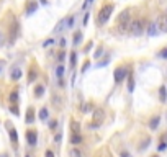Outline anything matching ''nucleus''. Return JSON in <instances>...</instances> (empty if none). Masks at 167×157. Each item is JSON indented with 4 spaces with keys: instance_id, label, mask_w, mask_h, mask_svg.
<instances>
[{
    "instance_id": "2f4dec72",
    "label": "nucleus",
    "mask_w": 167,
    "mask_h": 157,
    "mask_svg": "<svg viewBox=\"0 0 167 157\" xmlns=\"http://www.w3.org/2000/svg\"><path fill=\"white\" fill-rule=\"evenodd\" d=\"M120 156H121V157H133L130 152H126V151H121V152H120Z\"/></svg>"
},
{
    "instance_id": "7c9ffc66",
    "label": "nucleus",
    "mask_w": 167,
    "mask_h": 157,
    "mask_svg": "<svg viewBox=\"0 0 167 157\" xmlns=\"http://www.w3.org/2000/svg\"><path fill=\"white\" fill-rule=\"evenodd\" d=\"M159 56H161V57H164V59H166V57H167V48H164V49L161 51V53H159Z\"/></svg>"
},
{
    "instance_id": "f8f14e48",
    "label": "nucleus",
    "mask_w": 167,
    "mask_h": 157,
    "mask_svg": "<svg viewBox=\"0 0 167 157\" xmlns=\"http://www.w3.org/2000/svg\"><path fill=\"white\" fill-rule=\"evenodd\" d=\"M71 131L72 134H80V124L75 120H71Z\"/></svg>"
},
{
    "instance_id": "c85d7f7f",
    "label": "nucleus",
    "mask_w": 167,
    "mask_h": 157,
    "mask_svg": "<svg viewBox=\"0 0 167 157\" xmlns=\"http://www.w3.org/2000/svg\"><path fill=\"white\" fill-rule=\"evenodd\" d=\"M84 111H88V110H93V105L92 103H85V107L82 108Z\"/></svg>"
},
{
    "instance_id": "2eb2a0df",
    "label": "nucleus",
    "mask_w": 167,
    "mask_h": 157,
    "mask_svg": "<svg viewBox=\"0 0 167 157\" xmlns=\"http://www.w3.org/2000/svg\"><path fill=\"white\" fill-rule=\"evenodd\" d=\"M159 121H161V118H159V116H152V118H151V121H149V128L151 129H156L159 126Z\"/></svg>"
},
{
    "instance_id": "c756f323",
    "label": "nucleus",
    "mask_w": 167,
    "mask_h": 157,
    "mask_svg": "<svg viewBox=\"0 0 167 157\" xmlns=\"http://www.w3.org/2000/svg\"><path fill=\"white\" fill-rule=\"evenodd\" d=\"M108 62H110V57H107V59H105V61H102V62H100V64H98V66H97V67H103V66H107Z\"/></svg>"
},
{
    "instance_id": "4468645a",
    "label": "nucleus",
    "mask_w": 167,
    "mask_h": 157,
    "mask_svg": "<svg viewBox=\"0 0 167 157\" xmlns=\"http://www.w3.org/2000/svg\"><path fill=\"white\" fill-rule=\"evenodd\" d=\"M36 77H38L36 69H34V67H31V69H29V72H28V82H34V80H36Z\"/></svg>"
},
{
    "instance_id": "9b49d317",
    "label": "nucleus",
    "mask_w": 167,
    "mask_h": 157,
    "mask_svg": "<svg viewBox=\"0 0 167 157\" xmlns=\"http://www.w3.org/2000/svg\"><path fill=\"white\" fill-rule=\"evenodd\" d=\"M147 34H149V36H157L159 34V28H157L156 23H151V25L147 26Z\"/></svg>"
},
{
    "instance_id": "aec40b11",
    "label": "nucleus",
    "mask_w": 167,
    "mask_h": 157,
    "mask_svg": "<svg viewBox=\"0 0 167 157\" xmlns=\"http://www.w3.org/2000/svg\"><path fill=\"white\" fill-rule=\"evenodd\" d=\"M159 98H161V102H166V100H167L166 87H161V88H159Z\"/></svg>"
},
{
    "instance_id": "c03bdc74",
    "label": "nucleus",
    "mask_w": 167,
    "mask_h": 157,
    "mask_svg": "<svg viewBox=\"0 0 167 157\" xmlns=\"http://www.w3.org/2000/svg\"><path fill=\"white\" fill-rule=\"evenodd\" d=\"M25 157H29V156H25Z\"/></svg>"
},
{
    "instance_id": "a878e982",
    "label": "nucleus",
    "mask_w": 167,
    "mask_h": 157,
    "mask_svg": "<svg viewBox=\"0 0 167 157\" xmlns=\"http://www.w3.org/2000/svg\"><path fill=\"white\" fill-rule=\"evenodd\" d=\"M10 100H12L13 103H17V102H18V93H17V90H13V92H12V95H10Z\"/></svg>"
},
{
    "instance_id": "a211bd4d",
    "label": "nucleus",
    "mask_w": 167,
    "mask_h": 157,
    "mask_svg": "<svg viewBox=\"0 0 167 157\" xmlns=\"http://www.w3.org/2000/svg\"><path fill=\"white\" fill-rule=\"evenodd\" d=\"M48 115H49V111H48V108L46 107H43L41 110H39V120H48Z\"/></svg>"
},
{
    "instance_id": "b1692460",
    "label": "nucleus",
    "mask_w": 167,
    "mask_h": 157,
    "mask_svg": "<svg viewBox=\"0 0 167 157\" xmlns=\"http://www.w3.org/2000/svg\"><path fill=\"white\" fill-rule=\"evenodd\" d=\"M133 90H134V78L130 77V78H128V92L131 93Z\"/></svg>"
},
{
    "instance_id": "412c9836",
    "label": "nucleus",
    "mask_w": 167,
    "mask_h": 157,
    "mask_svg": "<svg viewBox=\"0 0 167 157\" xmlns=\"http://www.w3.org/2000/svg\"><path fill=\"white\" fill-rule=\"evenodd\" d=\"M43 93H44V87H43V85H36V87H34V95L43 97Z\"/></svg>"
},
{
    "instance_id": "f257e3e1",
    "label": "nucleus",
    "mask_w": 167,
    "mask_h": 157,
    "mask_svg": "<svg viewBox=\"0 0 167 157\" xmlns=\"http://www.w3.org/2000/svg\"><path fill=\"white\" fill-rule=\"evenodd\" d=\"M131 13L130 10H123V12L118 15V33H126L128 28H130L131 23Z\"/></svg>"
},
{
    "instance_id": "e433bc0d",
    "label": "nucleus",
    "mask_w": 167,
    "mask_h": 157,
    "mask_svg": "<svg viewBox=\"0 0 167 157\" xmlns=\"http://www.w3.org/2000/svg\"><path fill=\"white\" fill-rule=\"evenodd\" d=\"M4 33H2V31H0V46H2V44H4Z\"/></svg>"
},
{
    "instance_id": "bb28decb",
    "label": "nucleus",
    "mask_w": 167,
    "mask_h": 157,
    "mask_svg": "<svg viewBox=\"0 0 167 157\" xmlns=\"http://www.w3.org/2000/svg\"><path fill=\"white\" fill-rule=\"evenodd\" d=\"M10 111H13V115H20V111H18V108H17V103H13V105H10Z\"/></svg>"
},
{
    "instance_id": "393cba45",
    "label": "nucleus",
    "mask_w": 167,
    "mask_h": 157,
    "mask_svg": "<svg viewBox=\"0 0 167 157\" xmlns=\"http://www.w3.org/2000/svg\"><path fill=\"white\" fill-rule=\"evenodd\" d=\"M71 66L72 67L77 66V53H71Z\"/></svg>"
},
{
    "instance_id": "423d86ee",
    "label": "nucleus",
    "mask_w": 167,
    "mask_h": 157,
    "mask_svg": "<svg viewBox=\"0 0 167 157\" xmlns=\"http://www.w3.org/2000/svg\"><path fill=\"white\" fill-rule=\"evenodd\" d=\"M156 25L159 28V33H167V15H161L156 21Z\"/></svg>"
},
{
    "instance_id": "4c0bfd02",
    "label": "nucleus",
    "mask_w": 167,
    "mask_h": 157,
    "mask_svg": "<svg viewBox=\"0 0 167 157\" xmlns=\"http://www.w3.org/2000/svg\"><path fill=\"white\" fill-rule=\"evenodd\" d=\"M87 21H88V13H85V17H84V25H87Z\"/></svg>"
},
{
    "instance_id": "f3484780",
    "label": "nucleus",
    "mask_w": 167,
    "mask_h": 157,
    "mask_svg": "<svg viewBox=\"0 0 167 157\" xmlns=\"http://www.w3.org/2000/svg\"><path fill=\"white\" fill-rule=\"evenodd\" d=\"M10 139H12L13 146H17V144H18V136H17V129H15V128L10 129Z\"/></svg>"
},
{
    "instance_id": "f03ea898",
    "label": "nucleus",
    "mask_w": 167,
    "mask_h": 157,
    "mask_svg": "<svg viewBox=\"0 0 167 157\" xmlns=\"http://www.w3.org/2000/svg\"><path fill=\"white\" fill-rule=\"evenodd\" d=\"M128 31H130L133 36H139V34H142V31H144V20H141V18H138V20H133L130 23V28H128Z\"/></svg>"
},
{
    "instance_id": "79ce46f5",
    "label": "nucleus",
    "mask_w": 167,
    "mask_h": 157,
    "mask_svg": "<svg viewBox=\"0 0 167 157\" xmlns=\"http://www.w3.org/2000/svg\"><path fill=\"white\" fill-rule=\"evenodd\" d=\"M2 66H4V61H0V72H2Z\"/></svg>"
},
{
    "instance_id": "1a4fd4ad",
    "label": "nucleus",
    "mask_w": 167,
    "mask_h": 157,
    "mask_svg": "<svg viewBox=\"0 0 167 157\" xmlns=\"http://www.w3.org/2000/svg\"><path fill=\"white\" fill-rule=\"evenodd\" d=\"M25 121L28 124H31L34 121V108L33 107H29L28 110H26V118H25Z\"/></svg>"
},
{
    "instance_id": "20e7f679",
    "label": "nucleus",
    "mask_w": 167,
    "mask_h": 157,
    "mask_svg": "<svg viewBox=\"0 0 167 157\" xmlns=\"http://www.w3.org/2000/svg\"><path fill=\"white\" fill-rule=\"evenodd\" d=\"M112 12H113V5L112 4L103 5V7H102V10H100V13H98V23H100V25L107 23V21H108V18H110V15H112Z\"/></svg>"
},
{
    "instance_id": "9d476101",
    "label": "nucleus",
    "mask_w": 167,
    "mask_h": 157,
    "mask_svg": "<svg viewBox=\"0 0 167 157\" xmlns=\"http://www.w3.org/2000/svg\"><path fill=\"white\" fill-rule=\"evenodd\" d=\"M38 10V2H28L26 5V15H31Z\"/></svg>"
},
{
    "instance_id": "ddd939ff",
    "label": "nucleus",
    "mask_w": 167,
    "mask_h": 157,
    "mask_svg": "<svg viewBox=\"0 0 167 157\" xmlns=\"http://www.w3.org/2000/svg\"><path fill=\"white\" fill-rule=\"evenodd\" d=\"M71 144H74V146H79L80 142H82V136L80 134H71Z\"/></svg>"
},
{
    "instance_id": "dca6fc26",
    "label": "nucleus",
    "mask_w": 167,
    "mask_h": 157,
    "mask_svg": "<svg viewBox=\"0 0 167 157\" xmlns=\"http://www.w3.org/2000/svg\"><path fill=\"white\" fill-rule=\"evenodd\" d=\"M62 28H67V18H64V20H61V21H59V23H58V26L54 28V33H59V31H61Z\"/></svg>"
},
{
    "instance_id": "58836bf2",
    "label": "nucleus",
    "mask_w": 167,
    "mask_h": 157,
    "mask_svg": "<svg viewBox=\"0 0 167 157\" xmlns=\"http://www.w3.org/2000/svg\"><path fill=\"white\" fill-rule=\"evenodd\" d=\"M92 46H93V43H88V44L85 46V51H88V49H90V48H92Z\"/></svg>"
},
{
    "instance_id": "37998d69",
    "label": "nucleus",
    "mask_w": 167,
    "mask_h": 157,
    "mask_svg": "<svg viewBox=\"0 0 167 157\" xmlns=\"http://www.w3.org/2000/svg\"><path fill=\"white\" fill-rule=\"evenodd\" d=\"M0 157H8V156H7V154H0Z\"/></svg>"
},
{
    "instance_id": "6ab92c4d",
    "label": "nucleus",
    "mask_w": 167,
    "mask_h": 157,
    "mask_svg": "<svg viewBox=\"0 0 167 157\" xmlns=\"http://www.w3.org/2000/svg\"><path fill=\"white\" fill-rule=\"evenodd\" d=\"M69 156H71V157H82V152H80V149L72 147L71 151H69Z\"/></svg>"
},
{
    "instance_id": "6e6552de",
    "label": "nucleus",
    "mask_w": 167,
    "mask_h": 157,
    "mask_svg": "<svg viewBox=\"0 0 167 157\" xmlns=\"http://www.w3.org/2000/svg\"><path fill=\"white\" fill-rule=\"evenodd\" d=\"M10 78L12 80H20L21 78V69L17 66H13L12 69H10Z\"/></svg>"
},
{
    "instance_id": "0eeeda50",
    "label": "nucleus",
    "mask_w": 167,
    "mask_h": 157,
    "mask_svg": "<svg viewBox=\"0 0 167 157\" xmlns=\"http://www.w3.org/2000/svg\"><path fill=\"white\" fill-rule=\"evenodd\" d=\"M26 139H28V144L29 146H36V142H38L36 131H34V129H29V131L26 132Z\"/></svg>"
},
{
    "instance_id": "7ed1b4c3",
    "label": "nucleus",
    "mask_w": 167,
    "mask_h": 157,
    "mask_svg": "<svg viewBox=\"0 0 167 157\" xmlns=\"http://www.w3.org/2000/svg\"><path fill=\"white\" fill-rule=\"evenodd\" d=\"M103 120H105L103 108H95V110H93V120H92V123L88 124V126H90V128H98V126L103 123Z\"/></svg>"
},
{
    "instance_id": "39448f33",
    "label": "nucleus",
    "mask_w": 167,
    "mask_h": 157,
    "mask_svg": "<svg viewBox=\"0 0 167 157\" xmlns=\"http://www.w3.org/2000/svg\"><path fill=\"white\" fill-rule=\"evenodd\" d=\"M113 75H115V82L120 83L123 78H126V75H128V69H126V67H116Z\"/></svg>"
},
{
    "instance_id": "cd10ccee",
    "label": "nucleus",
    "mask_w": 167,
    "mask_h": 157,
    "mask_svg": "<svg viewBox=\"0 0 167 157\" xmlns=\"http://www.w3.org/2000/svg\"><path fill=\"white\" fill-rule=\"evenodd\" d=\"M53 44H54V39H53V38H49L48 41H44V44H43V46H44V48H48V46H53Z\"/></svg>"
},
{
    "instance_id": "a19ab883",
    "label": "nucleus",
    "mask_w": 167,
    "mask_h": 157,
    "mask_svg": "<svg viewBox=\"0 0 167 157\" xmlns=\"http://www.w3.org/2000/svg\"><path fill=\"white\" fill-rule=\"evenodd\" d=\"M39 2H41L43 5H46V4H48V0H39Z\"/></svg>"
},
{
    "instance_id": "c9c22d12",
    "label": "nucleus",
    "mask_w": 167,
    "mask_h": 157,
    "mask_svg": "<svg viewBox=\"0 0 167 157\" xmlns=\"http://www.w3.org/2000/svg\"><path fill=\"white\" fill-rule=\"evenodd\" d=\"M92 2H93V0H85V2H84V8H87L88 5L92 4Z\"/></svg>"
},
{
    "instance_id": "473e14b6",
    "label": "nucleus",
    "mask_w": 167,
    "mask_h": 157,
    "mask_svg": "<svg viewBox=\"0 0 167 157\" xmlns=\"http://www.w3.org/2000/svg\"><path fill=\"white\" fill-rule=\"evenodd\" d=\"M102 54H103V49H102V48H98V49H97V53H95V57H100Z\"/></svg>"
},
{
    "instance_id": "a18cd8bd",
    "label": "nucleus",
    "mask_w": 167,
    "mask_h": 157,
    "mask_svg": "<svg viewBox=\"0 0 167 157\" xmlns=\"http://www.w3.org/2000/svg\"><path fill=\"white\" fill-rule=\"evenodd\" d=\"M166 15H167V12H166Z\"/></svg>"
},
{
    "instance_id": "ea45409f",
    "label": "nucleus",
    "mask_w": 167,
    "mask_h": 157,
    "mask_svg": "<svg viewBox=\"0 0 167 157\" xmlns=\"http://www.w3.org/2000/svg\"><path fill=\"white\" fill-rule=\"evenodd\" d=\"M59 44H61V46H66V39H64V38H62V39L59 41Z\"/></svg>"
},
{
    "instance_id": "72a5a7b5",
    "label": "nucleus",
    "mask_w": 167,
    "mask_h": 157,
    "mask_svg": "<svg viewBox=\"0 0 167 157\" xmlns=\"http://www.w3.org/2000/svg\"><path fill=\"white\" fill-rule=\"evenodd\" d=\"M54 141H56V142H58V144H59V142H61V132H56V136H54Z\"/></svg>"
},
{
    "instance_id": "4be33fe9",
    "label": "nucleus",
    "mask_w": 167,
    "mask_h": 157,
    "mask_svg": "<svg viewBox=\"0 0 167 157\" xmlns=\"http://www.w3.org/2000/svg\"><path fill=\"white\" fill-rule=\"evenodd\" d=\"M80 43H82V33L77 31V33H74V44L77 46V44H80Z\"/></svg>"
},
{
    "instance_id": "f704fd0d",
    "label": "nucleus",
    "mask_w": 167,
    "mask_h": 157,
    "mask_svg": "<svg viewBox=\"0 0 167 157\" xmlns=\"http://www.w3.org/2000/svg\"><path fill=\"white\" fill-rule=\"evenodd\" d=\"M46 157H56V156H54V152H53V151H49V149H48V151H46Z\"/></svg>"
},
{
    "instance_id": "5701e85b",
    "label": "nucleus",
    "mask_w": 167,
    "mask_h": 157,
    "mask_svg": "<svg viewBox=\"0 0 167 157\" xmlns=\"http://www.w3.org/2000/svg\"><path fill=\"white\" fill-rule=\"evenodd\" d=\"M64 72H66L64 66H58V69H56V75H58V78H62L64 77Z\"/></svg>"
}]
</instances>
